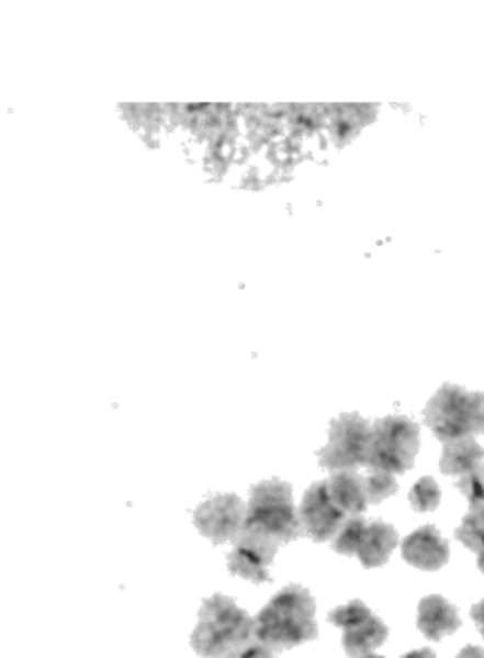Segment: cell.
Masks as SVG:
<instances>
[{
	"instance_id": "cell-5",
	"label": "cell",
	"mask_w": 484,
	"mask_h": 658,
	"mask_svg": "<svg viewBox=\"0 0 484 658\" xmlns=\"http://www.w3.org/2000/svg\"><path fill=\"white\" fill-rule=\"evenodd\" d=\"M420 448V428L407 416H386L371 426L365 468L392 476L407 473Z\"/></svg>"
},
{
	"instance_id": "cell-23",
	"label": "cell",
	"mask_w": 484,
	"mask_h": 658,
	"mask_svg": "<svg viewBox=\"0 0 484 658\" xmlns=\"http://www.w3.org/2000/svg\"><path fill=\"white\" fill-rule=\"evenodd\" d=\"M457 658H484V647L479 645H468Z\"/></svg>"
},
{
	"instance_id": "cell-24",
	"label": "cell",
	"mask_w": 484,
	"mask_h": 658,
	"mask_svg": "<svg viewBox=\"0 0 484 658\" xmlns=\"http://www.w3.org/2000/svg\"><path fill=\"white\" fill-rule=\"evenodd\" d=\"M402 658H437L436 653L431 651L430 647H424V649H416V651L407 653Z\"/></svg>"
},
{
	"instance_id": "cell-7",
	"label": "cell",
	"mask_w": 484,
	"mask_h": 658,
	"mask_svg": "<svg viewBox=\"0 0 484 658\" xmlns=\"http://www.w3.org/2000/svg\"><path fill=\"white\" fill-rule=\"evenodd\" d=\"M328 621L342 628V649L350 658L371 655L389 638V626L362 600H352L329 611Z\"/></svg>"
},
{
	"instance_id": "cell-25",
	"label": "cell",
	"mask_w": 484,
	"mask_h": 658,
	"mask_svg": "<svg viewBox=\"0 0 484 658\" xmlns=\"http://www.w3.org/2000/svg\"><path fill=\"white\" fill-rule=\"evenodd\" d=\"M477 566L479 570L483 571L484 573V550H481V553L477 555Z\"/></svg>"
},
{
	"instance_id": "cell-13",
	"label": "cell",
	"mask_w": 484,
	"mask_h": 658,
	"mask_svg": "<svg viewBox=\"0 0 484 658\" xmlns=\"http://www.w3.org/2000/svg\"><path fill=\"white\" fill-rule=\"evenodd\" d=\"M328 492L335 505L347 516L363 515L368 510V492H365V479L358 476L356 471H335L329 477Z\"/></svg>"
},
{
	"instance_id": "cell-18",
	"label": "cell",
	"mask_w": 484,
	"mask_h": 658,
	"mask_svg": "<svg viewBox=\"0 0 484 658\" xmlns=\"http://www.w3.org/2000/svg\"><path fill=\"white\" fill-rule=\"evenodd\" d=\"M441 502V490L434 477H423L409 492V503L418 513L436 511Z\"/></svg>"
},
{
	"instance_id": "cell-6",
	"label": "cell",
	"mask_w": 484,
	"mask_h": 658,
	"mask_svg": "<svg viewBox=\"0 0 484 658\" xmlns=\"http://www.w3.org/2000/svg\"><path fill=\"white\" fill-rule=\"evenodd\" d=\"M371 424L358 413L341 414L331 422L329 442L318 453V460L329 471H356L368 464Z\"/></svg>"
},
{
	"instance_id": "cell-11",
	"label": "cell",
	"mask_w": 484,
	"mask_h": 658,
	"mask_svg": "<svg viewBox=\"0 0 484 658\" xmlns=\"http://www.w3.org/2000/svg\"><path fill=\"white\" fill-rule=\"evenodd\" d=\"M402 555L416 570L437 571L449 562L450 545L434 524H428L403 539Z\"/></svg>"
},
{
	"instance_id": "cell-15",
	"label": "cell",
	"mask_w": 484,
	"mask_h": 658,
	"mask_svg": "<svg viewBox=\"0 0 484 658\" xmlns=\"http://www.w3.org/2000/svg\"><path fill=\"white\" fill-rule=\"evenodd\" d=\"M484 448L475 442V437H460L443 443V455L439 468L443 476L464 477L483 466Z\"/></svg>"
},
{
	"instance_id": "cell-8",
	"label": "cell",
	"mask_w": 484,
	"mask_h": 658,
	"mask_svg": "<svg viewBox=\"0 0 484 658\" xmlns=\"http://www.w3.org/2000/svg\"><path fill=\"white\" fill-rule=\"evenodd\" d=\"M280 544L271 536L258 529L243 528L233 542L232 555L227 557V566L233 576L243 577L246 581L260 584L271 581L269 568L277 557Z\"/></svg>"
},
{
	"instance_id": "cell-16",
	"label": "cell",
	"mask_w": 484,
	"mask_h": 658,
	"mask_svg": "<svg viewBox=\"0 0 484 658\" xmlns=\"http://www.w3.org/2000/svg\"><path fill=\"white\" fill-rule=\"evenodd\" d=\"M365 528H368V523H365L362 515L348 516L339 532L331 539V549L339 553V555H345V557H354V555H358L360 545H362Z\"/></svg>"
},
{
	"instance_id": "cell-17",
	"label": "cell",
	"mask_w": 484,
	"mask_h": 658,
	"mask_svg": "<svg viewBox=\"0 0 484 658\" xmlns=\"http://www.w3.org/2000/svg\"><path fill=\"white\" fill-rule=\"evenodd\" d=\"M458 542L479 555L484 550V508L470 510L457 529Z\"/></svg>"
},
{
	"instance_id": "cell-14",
	"label": "cell",
	"mask_w": 484,
	"mask_h": 658,
	"mask_svg": "<svg viewBox=\"0 0 484 658\" xmlns=\"http://www.w3.org/2000/svg\"><path fill=\"white\" fill-rule=\"evenodd\" d=\"M397 544H399L397 529L382 521H375L373 524H368L362 545H360L356 557L360 558L363 568H368V570L382 568L384 564L389 562Z\"/></svg>"
},
{
	"instance_id": "cell-2",
	"label": "cell",
	"mask_w": 484,
	"mask_h": 658,
	"mask_svg": "<svg viewBox=\"0 0 484 658\" xmlns=\"http://www.w3.org/2000/svg\"><path fill=\"white\" fill-rule=\"evenodd\" d=\"M254 636V618L233 598L214 594L199 611L191 645L203 658H232Z\"/></svg>"
},
{
	"instance_id": "cell-19",
	"label": "cell",
	"mask_w": 484,
	"mask_h": 658,
	"mask_svg": "<svg viewBox=\"0 0 484 658\" xmlns=\"http://www.w3.org/2000/svg\"><path fill=\"white\" fill-rule=\"evenodd\" d=\"M365 492H368V502L371 503V505H379V503L384 502V500H389L390 495L396 494V476H392V473H382V471H373V473L365 479Z\"/></svg>"
},
{
	"instance_id": "cell-4",
	"label": "cell",
	"mask_w": 484,
	"mask_h": 658,
	"mask_svg": "<svg viewBox=\"0 0 484 658\" xmlns=\"http://www.w3.org/2000/svg\"><path fill=\"white\" fill-rule=\"evenodd\" d=\"M428 428L441 443L483 434L484 394L444 384L424 409Z\"/></svg>"
},
{
	"instance_id": "cell-21",
	"label": "cell",
	"mask_w": 484,
	"mask_h": 658,
	"mask_svg": "<svg viewBox=\"0 0 484 658\" xmlns=\"http://www.w3.org/2000/svg\"><path fill=\"white\" fill-rule=\"evenodd\" d=\"M279 655L269 647V645L263 644L260 639L252 636V638L248 639L243 647H240L239 651L235 653L232 658H277Z\"/></svg>"
},
{
	"instance_id": "cell-20",
	"label": "cell",
	"mask_w": 484,
	"mask_h": 658,
	"mask_svg": "<svg viewBox=\"0 0 484 658\" xmlns=\"http://www.w3.org/2000/svg\"><path fill=\"white\" fill-rule=\"evenodd\" d=\"M457 487L470 502V510L484 508V464L468 476L460 477Z\"/></svg>"
},
{
	"instance_id": "cell-10",
	"label": "cell",
	"mask_w": 484,
	"mask_h": 658,
	"mask_svg": "<svg viewBox=\"0 0 484 658\" xmlns=\"http://www.w3.org/2000/svg\"><path fill=\"white\" fill-rule=\"evenodd\" d=\"M297 516L303 536L311 537L316 544L331 542L348 518L331 500L326 481L314 482L308 487L301 500Z\"/></svg>"
},
{
	"instance_id": "cell-3",
	"label": "cell",
	"mask_w": 484,
	"mask_h": 658,
	"mask_svg": "<svg viewBox=\"0 0 484 658\" xmlns=\"http://www.w3.org/2000/svg\"><path fill=\"white\" fill-rule=\"evenodd\" d=\"M245 528L263 532L280 545L303 536L292 484L280 479H267L254 484L246 505Z\"/></svg>"
},
{
	"instance_id": "cell-1",
	"label": "cell",
	"mask_w": 484,
	"mask_h": 658,
	"mask_svg": "<svg viewBox=\"0 0 484 658\" xmlns=\"http://www.w3.org/2000/svg\"><path fill=\"white\" fill-rule=\"evenodd\" d=\"M254 636L277 655L318 638L316 602L301 584H288L254 617Z\"/></svg>"
},
{
	"instance_id": "cell-22",
	"label": "cell",
	"mask_w": 484,
	"mask_h": 658,
	"mask_svg": "<svg viewBox=\"0 0 484 658\" xmlns=\"http://www.w3.org/2000/svg\"><path fill=\"white\" fill-rule=\"evenodd\" d=\"M471 617L475 621V625H477L479 632L484 638V600L471 607Z\"/></svg>"
},
{
	"instance_id": "cell-12",
	"label": "cell",
	"mask_w": 484,
	"mask_h": 658,
	"mask_svg": "<svg viewBox=\"0 0 484 658\" xmlns=\"http://www.w3.org/2000/svg\"><path fill=\"white\" fill-rule=\"evenodd\" d=\"M416 626L430 642H441L444 636L460 631L462 618L458 615L457 605L450 604L447 598L430 594L418 604Z\"/></svg>"
},
{
	"instance_id": "cell-9",
	"label": "cell",
	"mask_w": 484,
	"mask_h": 658,
	"mask_svg": "<svg viewBox=\"0 0 484 658\" xmlns=\"http://www.w3.org/2000/svg\"><path fill=\"white\" fill-rule=\"evenodd\" d=\"M246 503L235 494H218L199 505L195 526L212 544H233L245 528Z\"/></svg>"
},
{
	"instance_id": "cell-27",
	"label": "cell",
	"mask_w": 484,
	"mask_h": 658,
	"mask_svg": "<svg viewBox=\"0 0 484 658\" xmlns=\"http://www.w3.org/2000/svg\"><path fill=\"white\" fill-rule=\"evenodd\" d=\"M483 434H484V430H483Z\"/></svg>"
},
{
	"instance_id": "cell-26",
	"label": "cell",
	"mask_w": 484,
	"mask_h": 658,
	"mask_svg": "<svg viewBox=\"0 0 484 658\" xmlns=\"http://www.w3.org/2000/svg\"><path fill=\"white\" fill-rule=\"evenodd\" d=\"M360 658H384V657H379V655H373V653H371V655H365V657H360Z\"/></svg>"
}]
</instances>
